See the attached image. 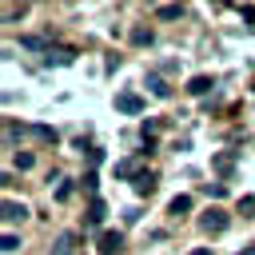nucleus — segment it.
Here are the masks:
<instances>
[{"instance_id":"nucleus-1","label":"nucleus","mask_w":255,"mask_h":255,"mask_svg":"<svg viewBox=\"0 0 255 255\" xmlns=\"http://www.w3.org/2000/svg\"><path fill=\"white\" fill-rule=\"evenodd\" d=\"M227 211H219V207H211V211H203L199 215V231H207V235H219V231H227Z\"/></svg>"},{"instance_id":"nucleus-2","label":"nucleus","mask_w":255,"mask_h":255,"mask_svg":"<svg viewBox=\"0 0 255 255\" xmlns=\"http://www.w3.org/2000/svg\"><path fill=\"white\" fill-rule=\"evenodd\" d=\"M116 108L128 112V116H139V112H143V100H139L135 92H120V96H116Z\"/></svg>"},{"instance_id":"nucleus-3","label":"nucleus","mask_w":255,"mask_h":255,"mask_svg":"<svg viewBox=\"0 0 255 255\" xmlns=\"http://www.w3.org/2000/svg\"><path fill=\"white\" fill-rule=\"evenodd\" d=\"M120 247H124V235H120V231H104V235H100V251H104V255H116Z\"/></svg>"},{"instance_id":"nucleus-4","label":"nucleus","mask_w":255,"mask_h":255,"mask_svg":"<svg viewBox=\"0 0 255 255\" xmlns=\"http://www.w3.org/2000/svg\"><path fill=\"white\" fill-rule=\"evenodd\" d=\"M211 88H215L211 76H191V80H187V92H191V96H207Z\"/></svg>"},{"instance_id":"nucleus-5","label":"nucleus","mask_w":255,"mask_h":255,"mask_svg":"<svg viewBox=\"0 0 255 255\" xmlns=\"http://www.w3.org/2000/svg\"><path fill=\"white\" fill-rule=\"evenodd\" d=\"M131 187H135V195H151V191H155V175H151V171H139V175L131 179Z\"/></svg>"},{"instance_id":"nucleus-6","label":"nucleus","mask_w":255,"mask_h":255,"mask_svg":"<svg viewBox=\"0 0 255 255\" xmlns=\"http://www.w3.org/2000/svg\"><path fill=\"white\" fill-rule=\"evenodd\" d=\"M4 219L8 223H20V219H28V207L16 203V199H4Z\"/></svg>"},{"instance_id":"nucleus-7","label":"nucleus","mask_w":255,"mask_h":255,"mask_svg":"<svg viewBox=\"0 0 255 255\" xmlns=\"http://www.w3.org/2000/svg\"><path fill=\"white\" fill-rule=\"evenodd\" d=\"M104 215H108V203H104V199H92V207H88V223H92V227H100V223H104Z\"/></svg>"},{"instance_id":"nucleus-8","label":"nucleus","mask_w":255,"mask_h":255,"mask_svg":"<svg viewBox=\"0 0 255 255\" xmlns=\"http://www.w3.org/2000/svg\"><path fill=\"white\" fill-rule=\"evenodd\" d=\"M155 16H159V20H179V16H183V4H159Z\"/></svg>"},{"instance_id":"nucleus-9","label":"nucleus","mask_w":255,"mask_h":255,"mask_svg":"<svg viewBox=\"0 0 255 255\" xmlns=\"http://www.w3.org/2000/svg\"><path fill=\"white\" fill-rule=\"evenodd\" d=\"M147 88H151V96H159V100H167V96H171V88H167V84H163V80H159L155 72L147 76Z\"/></svg>"},{"instance_id":"nucleus-10","label":"nucleus","mask_w":255,"mask_h":255,"mask_svg":"<svg viewBox=\"0 0 255 255\" xmlns=\"http://www.w3.org/2000/svg\"><path fill=\"white\" fill-rule=\"evenodd\" d=\"M167 211H171V215H187V211H191V195H175V199L167 203Z\"/></svg>"},{"instance_id":"nucleus-11","label":"nucleus","mask_w":255,"mask_h":255,"mask_svg":"<svg viewBox=\"0 0 255 255\" xmlns=\"http://www.w3.org/2000/svg\"><path fill=\"white\" fill-rule=\"evenodd\" d=\"M116 175H124V179L131 175V179H135V175H139V159H124V163H116Z\"/></svg>"},{"instance_id":"nucleus-12","label":"nucleus","mask_w":255,"mask_h":255,"mask_svg":"<svg viewBox=\"0 0 255 255\" xmlns=\"http://www.w3.org/2000/svg\"><path fill=\"white\" fill-rule=\"evenodd\" d=\"M72 243H76V235H72V231H64V235L56 239V247H52V255H68V251H72Z\"/></svg>"},{"instance_id":"nucleus-13","label":"nucleus","mask_w":255,"mask_h":255,"mask_svg":"<svg viewBox=\"0 0 255 255\" xmlns=\"http://www.w3.org/2000/svg\"><path fill=\"white\" fill-rule=\"evenodd\" d=\"M239 215L255 219V195H239Z\"/></svg>"},{"instance_id":"nucleus-14","label":"nucleus","mask_w":255,"mask_h":255,"mask_svg":"<svg viewBox=\"0 0 255 255\" xmlns=\"http://www.w3.org/2000/svg\"><path fill=\"white\" fill-rule=\"evenodd\" d=\"M131 44H151V28H135L131 32Z\"/></svg>"},{"instance_id":"nucleus-15","label":"nucleus","mask_w":255,"mask_h":255,"mask_svg":"<svg viewBox=\"0 0 255 255\" xmlns=\"http://www.w3.org/2000/svg\"><path fill=\"white\" fill-rule=\"evenodd\" d=\"M0 247H4V251H8V255H12V251H16V247H20V235H12V231H8V235H4V239H0Z\"/></svg>"},{"instance_id":"nucleus-16","label":"nucleus","mask_w":255,"mask_h":255,"mask_svg":"<svg viewBox=\"0 0 255 255\" xmlns=\"http://www.w3.org/2000/svg\"><path fill=\"white\" fill-rule=\"evenodd\" d=\"M16 167L28 171V167H32V155H28V151H16Z\"/></svg>"},{"instance_id":"nucleus-17","label":"nucleus","mask_w":255,"mask_h":255,"mask_svg":"<svg viewBox=\"0 0 255 255\" xmlns=\"http://www.w3.org/2000/svg\"><path fill=\"white\" fill-rule=\"evenodd\" d=\"M207 195H211V199H223L227 187H223V183H207Z\"/></svg>"},{"instance_id":"nucleus-18","label":"nucleus","mask_w":255,"mask_h":255,"mask_svg":"<svg viewBox=\"0 0 255 255\" xmlns=\"http://www.w3.org/2000/svg\"><path fill=\"white\" fill-rule=\"evenodd\" d=\"M187 255H211V247H195V251H187Z\"/></svg>"}]
</instances>
